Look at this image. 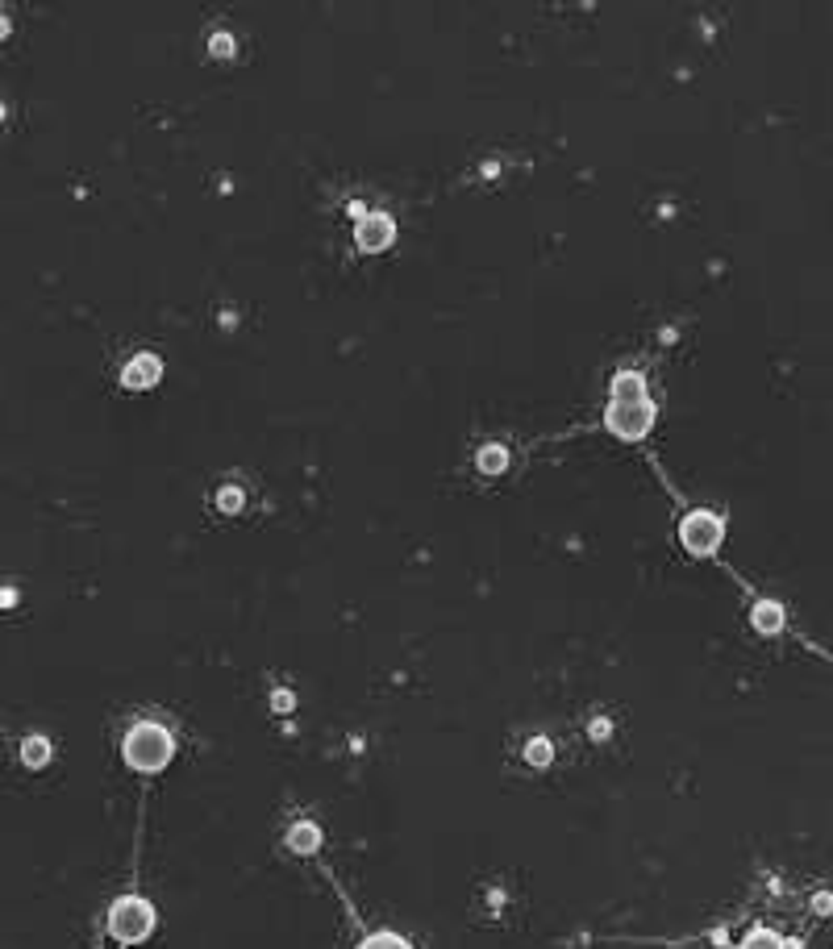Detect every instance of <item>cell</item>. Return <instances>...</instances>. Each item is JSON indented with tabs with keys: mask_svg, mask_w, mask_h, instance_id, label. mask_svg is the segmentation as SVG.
Here are the masks:
<instances>
[{
	"mask_svg": "<svg viewBox=\"0 0 833 949\" xmlns=\"http://www.w3.org/2000/svg\"><path fill=\"white\" fill-rule=\"evenodd\" d=\"M650 425V408L642 400V392L634 388H625V379H621V388H617V408H613V429L625 433V438H638V433Z\"/></svg>",
	"mask_w": 833,
	"mask_h": 949,
	"instance_id": "4",
	"label": "cell"
},
{
	"mask_svg": "<svg viewBox=\"0 0 833 949\" xmlns=\"http://www.w3.org/2000/svg\"><path fill=\"white\" fill-rule=\"evenodd\" d=\"M159 375V363L155 358H138V363H130V371H125V388H150V379Z\"/></svg>",
	"mask_w": 833,
	"mask_h": 949,
	"instance_id": "6",
	"label": "cell"
},
{
	"mask_svg": "<svg viewBox=\"0 0 833 949\" xmlns=\"http://www.w3.org/2000/svg\"><path fill=\"white\" fill-rule=\"evenodd\" d=\"M679 537H684V546L692 554H713L725 537V525L713 512H692V517H684V525H679Z\"/></svg>",
	"mask_w": 833,
	"mask_h": 949,
	"instance_id": "3",
	"label": "cell"
},
{
	"mask_svg": "<svg viewBox=\"0 0 833 949\" xmlns=\"http://www.w3.org/2000/svg\"><path fill=\"white\" fill-rule=\"evenodd\" d=\"M392 242V221L388 217H367L363 225H359V246L363 250H380V246H388Z\"/></svg>",
	"mask_w": 833,
	"mask_h": 949,
	"instance_id": "5",
	"label": "cell"
},
{
	"mask_svg": "<svg viewBox=\"0 0 833 949\" xmlns=\"http://www.w3.org/2000/svg\"><path fill=\"white\" fill-rule=\"evenodd\" d=\"M171 750H175L171 733L155 721L134 725L130 737H125V762H130L134 771H163V766L171 762Z\"/></svg>",
	"mask_w": 833,
	"mask_h": 949,
	"instance_id": "1",
	"label": "cell"
},
{
	"mask_svg": "<svg viewBox=\"0 0 833 949\" xmlns=\"http://www.w3.org/2000/svg\"><path fill=\"white\" fill-rule=\"evenodd\" d=\"M21 758L30 762V766H42V762H46V741H42V737H30V741L21 746Z\"/></svg>",
	"mask_w": 833,
	"mask_h": 949,
	"instance_id": "10",
	"label": "cell"
},
{
	"mask_svg": "<svg viewBox=\"0 0 833 949\" xmlns=\"http://www.w3.org/2000/svg\"><path fill=\"white\" fill-rule=\"evenodd\" d=\"M754 621H759V629H779V608L775 604H759V617H754Z\"/></svg>",
	"mask_w": 833,
	"mask_h": 949,
	"instance_id": "11",
	"label": "cell"
},
{
	"mask_svg": "<svg viewBox=\"0 0 833 949\" xmlns=\"http://www.w3.org/2000/svg\"><path fill=\"white\" fill-rule=\"evenodd\" d=\"M288 845H292L296 854H309L313 845H317V829H313V825H296L292 837H288Z\"/></svg>",
	"mask_w": 833,
	"mask_h": 949,
	"instance_id": "7",
	"label": "cell"
},
{
	"mask_svg": "<svg viewBox=\"0 0 833 949\" xmlns=\"http://www.w3.org/2000/svg\"><path fill=\"white\" fill-rule=\"evenodd\" d=\"M359 949H413L405 937H396V933H371Z\"/></svg>",
	"mask_w": 833,
	"mask_h": 949,
	"instance_id": "9",
	"label": "cell"
},
{
	"mask_svg": "<svg viewBox=\"0 0 833 949\" xmlns=\"http://www.w3.org/2000/svg\"><path fill=\"white\" fill-rule=\"evenodd\" d=\"M742 949H784V941H779V933H771V929H754L742 941Z\"/></svg>",
	"mask_w": 833,
	"mask_h": 949,
	"instance_id": "8",
	"label": "cell"
},
{
	"mask_svg": "<svg viewBox=\"0 0 833 949\" xmlns=\"http://www.w3.org/2000/svg\"><path fill=\"white\" fill-rule=\"evenodd\" d=\"M150 929H155V908H150L146 900H138V895H125V900L113 904V912H109V933H113L121 945H138Z\"/></svg>",
	"mask_w": 833,
	"mask_h": 949,
	"instance_id": "2",
	"label": "cell"
}]
</instances>
